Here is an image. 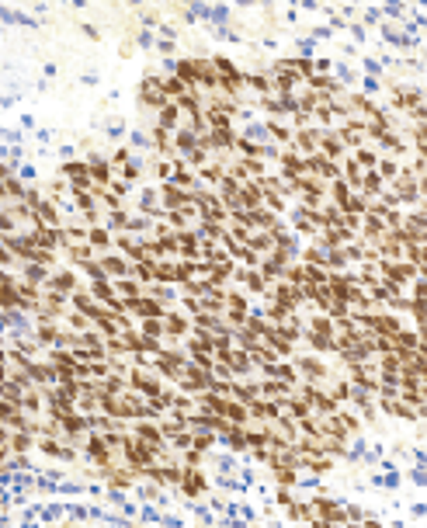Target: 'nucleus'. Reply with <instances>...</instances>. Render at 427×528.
<instances>
[{
    "instance_id": "nucleus-1",
    "label": "nucleus",
    "mask_w": 427,
    "mask_h": 528,
    "mask_svg": "<svg viewBox=\"0 0 427 528\" xmlns=\"http://www.w3.org/2000/svg\"><path fill=\"white\" fill-rule=\"evenodd\" d=\"M181 494H188V497H202V494H205V469H185Z\"/></svg>"
}]
</instances>
